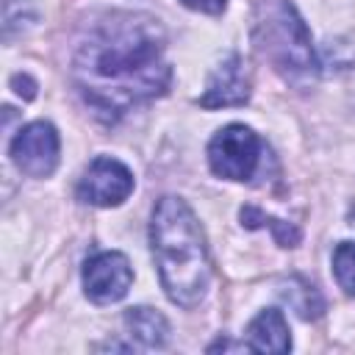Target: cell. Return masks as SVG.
<instances>
[{
    "label": "cell",
    "mask_w": 355,
    "mask_h": 355,
    "mask_svg": "<svg viewBox=\"0 0 355 355\" xmlns=\"http://www.w3.org/2000/svg\"><path fill=\"white\" fill-rule=\"evenodd\" d=\"M75 86L105 119L166 92L172 69L164 58V31L153 17L111 14L89 28L75 53Z\"/></svg>",
    "instance_id": "obj_1"
},
{
    "label": "cell",
    "mask_w": 355,
    "mask_h": 355,
    "mask_svg": "<svg viewBox=\"0 0 355 355\" xmlns=\"http://www.w3.org/2000/svg\"><path fill=\"white\" fill-rule=\"evenodd\" d=\"M150 247L166 297L194 308L211 283V261L200 222L180 197H161L153 208Z\"/></svg>",
    "instance_id": "obj_2"
},
{
    "label": "cell",
    "mask_w": 355,
    "mask_h": 355,
    "mask_svg": "<svg viewBox=\"0 0 355 355\" xmlns=\"http://www.w3.org/2000/svg\"><path fill=\"white\" fill-rule=\"evenodd\" d=\"M255 47L286 80H313L319 72L311 33L288 0L255 3Z\"/></svg>",
    "instance_id": "obj_3"
},
{
    "label": "cell",
    "mask_w": 355,
    "mask_h": 355,
    "mask_svg": "<svg viewBox=\"0 0 355 355\" xmlns=\"http://www.w3.org/2000/svg\"><path fill=\"white\" fill-rule=\"evenodd\" d=\"M261 139L252 128L247 125H227L222 128L211 144H208V164L214 175L227 178V180H250L261 164Z\"/></svg>",
    "instance_id": "obj_4"
},
{
    "label": "cell",
    "mask_w": 355,
    "mask_h": 355,
    "mask_svg": "<svg viewBox=\"0 0 355 355\" xmlns=\"http://www.w3.org/2000/svg\"><path fill=\"white\" fill-rule=\"evenodd\" d=\"M133 283L130 261L122 252H97L83 266V291L94 305L119 302Z\"/></svg>",
    "instance_id": "obj_5"
},
{
    "label": "cell",
    "mask_w": 355,
    "mask_h": 355,
    "mask_svg": "<svg viewBox=\"0 0 355 355\" xmlns=\"http://www.w3.org/2000/svg\"><path fill=\"white\" fill-rule=\"evenodd\" d=\"M11 161L31 178H47L58 164V133L50 122H31L11 139Z\"/></svg>",
    "instance_id": "obj_6"
},
{
    "label": "cell",
    "mask_w": 355,
    "mask_h": 355,
    "mask_svg": "<svg viewBox=\"0 0 355 355\" xmlns=\"http://www.w3.org/2000/svg\"><path fill=\"white\" fill-rule=\"evenodd\" d=\"M133 191V175L125 164H119L116 158H94L89 164V169L83 172L80 183H78V197L89 205H119L122 200H128V194Z\"/></svg>",
    "instance_id": "obj_7"
},
{
    "label": "cell",
    "mask_w": 355,
    "mask_h": 355,
    "mask_svg": "<svg viewBox=\"0 0 355 355\" xmlns=\"http://www.w3.org/2000/svg\"><path fill=\"white\" fill-rule=\"evenodd\" d=\"M250 100V78L241 67V55L233 53L227 61H222L208 86L205 94L200 97L202 108H225V105H244Z\"/></svg>",
    "instance_id": "obj_8"
},
{
    "label": "cell",
    "mask_w": 355,
    "mask_h": 355,
    "mask_svg": "<svg viewBox=\"0 0 355 355\" xmlns=\"http://www.w3.org/2000/svg\"><path fill=\"white\" fill-rule=\"evenodd\" d=\"M247 347L252 352H288L291 336L283 311L266 308L247 324Z\"/></svg>",
    "instance_id": "obj_9"
},
{
    "label": "cell",
    "mask_w": 355,
    "mask_h": 355,
    "mask_svg": "<svg viewBox=\"0 0 355 355\" xmlns=\"http://www.w3.org/2000/svg\"><path fill=\"white\" fill-rule=\"evenodd\" d=\"M125 327H128L130 338L139 341L141 349H161L169 338V324L155 308H144V305L128 308L125 311Z\"/></svg>",
    "instance_id": "obj_10"
},
{
    "label": "cell",
    "mask_w": 355,
    "mask_h": 355,
    "mask_svg": "<svg viewBox=\"0 0 355 355\" xmlns=\"http://www.w3.org/2000/svg\"><path fill=\"white\" fill-rule=\"evenodd\" d=\"M280 297L288 302V308H294L297 311V316L300 319H319L322 316V311H324V300H322V294L316 291V286H311L305 277H300V275H294V277H288L283 286H280Z\"/></svg>",
    "instance_id": "obj_11"
},
{
    "label": "cell",
    "mask_w": 355,
    "mask_h": 355,
    "mask_svg": "<svg viewBox=\"0 0 355 355\" xmlns=\"http://www.w3.org/2000/svg\"><path fill=\"white\" fill-rule=\"evenodd\" d=\"M241 222H244L247 227H269V230L277 236V241H280L283 247H294V244L300 241V230H297L294 225L280 222V219H275V216H269V214H263V211H258V208H252V205H244V208H241Z\"/></svg>",
    "instance_id": "obj_12"
},
{
    "label": "cell",
    "mask_w": 355,
    "mask_h": 355,
    "mask_svg": "<svg viewBox=\"0 0 355 355\" xmlns=\"http://www.w3.org/2000/svg\"><path fill=\"white\" fill-rule=\"evenodd\" d=\"M333 275L338 286L355 297V241H341L333 252Z\"/></svg>",
    "instance_id": "obj_13"
},
{
    "label": "cell",
    "mask_w": 355,
    "mask_h": 355,
    "mask_svg": "<svg viewBox=\"0 0 355 355\" xmlns=\"http://www.w3.org/2000/svg\"><path fill=\"white\" fill-rule=\"evenodd\" d=\"M186 8H194V11H202V14H219L225 11L227 0H180Z\"/></svg>",
    "instance_id": "obj_14"
},
{
    "label": "cell",
    "mask_w": 355,
    "mask_h": 355,
    "mask_svg": "<svg viewBox=\"0 0 355 355\" xmlns=\"http://www.w3.org/2000/svg\"><path fill=\"white\" fill-rule=\"evenodd\" d=\"M11 86H14V92H17L19 97H25V100H33V97H36V83H33L28 75H14V78H11Z\"/></svg>",
    "instance_id": "obj_15"
}]
</instances>
